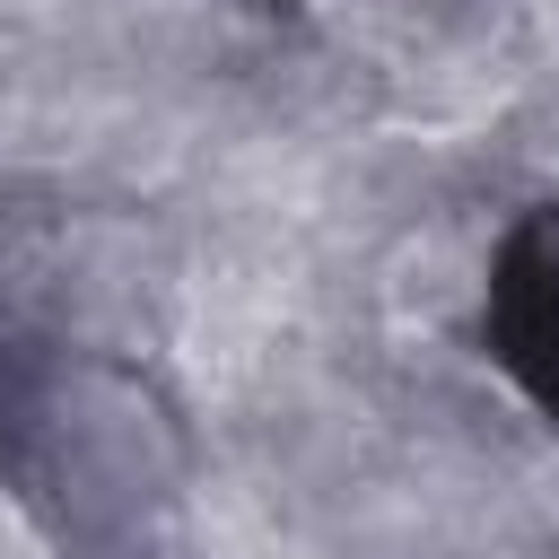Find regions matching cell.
I'll use <instances>...</instances> for the list:
<instances>
[{"instance_id":"6da1fadb","label":"cell","mask_w":559,"mask_h":559,"mask_svg":"<svg viewBox=\"0 0 559 559\" xmlns=\"http://www.w3.org/2000/svg\"><path fill=\"white\" fill-rule=\"evenodd\" d=\"M480 349L559 428V201H533L498 227L480 271Z\"/></svg>"}]
</instances>
